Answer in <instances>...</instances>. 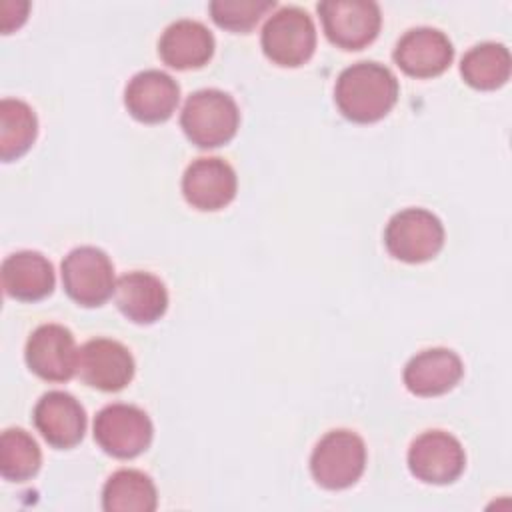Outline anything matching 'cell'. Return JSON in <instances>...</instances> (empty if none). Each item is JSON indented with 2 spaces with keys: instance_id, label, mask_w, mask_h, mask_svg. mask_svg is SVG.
<instances>
[{
  "instance_id": "obj_13",
  "label": "cell",
  "mask_w": 512,
  "mask_h": 512,
  "mask_svg": "<svg viewBox=\"0 0 512 512\" xmlns=\"http://www.w3.org/2000/svg\"><path fill=\"white\" fill-rule=\"evenodd\" d=\"M394 62L414 78H432L442 74L452 58L454 48L450 38L430 26H418L402 34L394 48Z\"/></svg>"
},
{
  "instance_id": "obj_24",
  "label": "cell",
  "mask_w": 512,
  "mask_h": 512,
  "mask_svg": "<svg viewBox=\"0 0 512 512\" xmlns=\"http://www.w3.org/2000/svg\"><path fill=\"white\" fill-rule=\"evenodd\" d=\"M274 6V0H212L208 10L220 28L232 32H248Z\"/></svg>"
},
{
  "instance_id": "obj_17",
  "label": "cell",
  "mask_w": 512,
  "mask_h": 512,
  "mask_svg": "<svg viewBox=\"0 0 512 512\" xmlns=\"http://www.w3.org/2000/svg\"><path fill=\"white\" fill-rule=\"evenodd\" d=\"M158 54L170 68H200L214 54V36L202 22L180 18L162 32L158 40Z\"/></svg>"
},
{
  "instance_id": "obj_23",
  "label": "cell",
  "mask_w": 512,
  "mask_h": 512,
  "mask_svg": "<svg viewBox=\"0 0 512 512\" xmlns=\"http://www.w3.org/2000/svg\"><path fill=\"white\" fill-rule=\"evenodd\" d=\"M42 464L36 440L22 428H8L0 436V474L12 482L30 480Z\"/></svg>"
},
{
  "instance_id": "obj_8",
  "label": "cell",
  "mask_w": 512,
  "mask_h": 512,
  "mask_svg": "<svg viewBox=\"0 0 512 512\" xmlns=\"http://www.w3.org/2000/svg\"><path fill=\"white\" fill-rule=\"evenodd\" d=\"M324 34L344 50H360L380 30V8L372 0H322L318 4Z\"/></svg>"
},
{
  "instance_id": "obj_7",
  "label": "cell",
  "mask_w": 512,
  "mask_h": 512,
  "mask_svg": "<svg viewBox=\"0 0 512 512\" xmlns=\"http://www.w3.org/2000/svg\"><path fill=\"white\" fill-rule=\"evenodd\" d=\"M152 422L148 414L124 402L104 406L94 418V440L114 458H134L152 442Z\"/></svg>"
},
{
  "instance_id": "obj_6",
  "label": "cell",
  "mask_w": 512,
  "mask_h": 512,
  "mask_svg": "<svg viewBox=\"0 0 512 512\" xmlns=\"http://www.w3.org/2000/svg\"><path fill=\"white\" fill-rule=\"evenodd\" d=\"M62 284L66 294L80 306H100L114 294V266L104 250L78 246L62 260Z\"/></svg>"
},
{
  "instance_id": "obj_18",
  "label": "cell",
  "mask_w": 512,
  "mask_h": 512,
  "mask_svg": "<svg viewBox=\"0 0 512 512\" xmlns=\"http://www.w3.org/2000/svg\"><path fill=\"white\" fill-rule=\"evenodd\" d=\"M114 300L118 310L136 324H152L168 308V292L162 280L142 270L122 274L116 280Z\"/></svg>"
},
{
  "instance_id": "obj_4",
  "label": "cell",
  "mask_w": 512,
  "mask_h": 512,
  "mask_svg": "<svg viewBox=\"0 0 512 512\" xmlns=\"http://www.w3.org/2000/svg\"><path fill=\"white\" fill-rule=\"evenodd\" d=\"M262 50L278 66H300L314 54L316 26L312 16L298 6L276 10L262 28Z\"/></svg>"
},
{
  "instance_id": "obj_3",
  "label": "cell",
  "mask_w": 512,
  "mask_h": 512,
  "mask_svg": "<svg viewBox=\"0 0 512 512\" xmlns=\"http://www.w3.org/2000/svg\"><path fill=\"white\" fill-rule=\"evenodd\" d=\"M366 466L364 440L352 430H330L312 450L310 472L328 490H342L358 482Z\"/></svg>"
},
{
  "instance_id": "obj_16",
  "label": "cell",
  "mask_w": 512,
  "mask_h": 512,
  "mask_svg": "<svg viewBox=\"0 0 512 512\" xmlns=\"http://www.w3.org/2000/svg\"><path fill=\"white\" fill-rule=\"evenodd\" d=\"M464 374L460 356L448 348L418 352L404 366V384L416 396H440L452 390Z\"/></svg>"
},
{
  "instance_id": "obj_2",
  "label": "cell",
  "mask_w": 512,
  "mask_h": 512,
  "mask_svg": "<svg viewBox=\"0 0 512 512\" xmlns=\"http://www.w3.org/2000/svg\"><path fill=\"white\" fill-rule=\"evenodd\" d=\"M240 112L234 98L218 88L192 92L182 108L180 126L198 148H218L238 130Z\"/></svg>"
},
{
  "instance_id": "obj_12",
  "label": "cell",
  "mask_w": 512,
  "mask_h": 512,
  "mask_svg": "<svg viewBox=\"0 0 512 512\" xmlns=\"http://www.w3.org/2000/svg\"><path fill=\"white\" fill-rule=\"evenodd\" d=\"M238 180L234 168L218 158H196L182 176V194L198 210L212 212L228 206L236 196Z\"/></svg>"
},
{
  "instance_id": "obj_19",
  "label": "cell",
  "mask_w": 512,
  "mask_h": 512,
  "mask_svg": "<svg viewBox=\"0 0 512 512\" xmlns=\"http://www.w3.org/2000/svg\"><path fill=\"white\" fill-rule=\"evenodd\" d=\"M0 274L4 292L22 302L42 300L54 288V268L36 250H18L6 256Z\"/></svg>"
},
{
  "instance_id": "obj_20",
  "label": "cell",
  "mask_w": 512,
  "mask_h": 512,
  "mask_svg": "<svg viewBox=\"0 0 512 512\" xmlns=\"http://www.w3.org/2000/svg\"><path fill=\"white\" fill-rule=\"evenodd\" d=\"M156 506V486L140 470H116L102 488V508L106 512H152Z\"/></svg>"
},
{
  "instance_id": "obj_14",
  "label": "cell",
  "mask_w": 512,
  "mask_h": 512,
  "mask_svg": "<svg viewBox=\"0 0 512 512\" xmlns=\"http://www.w3.org/2000/svg\"><path fill=\"white\" fill-rule=\"evenodd\" d=\"M32 420L42 438L54 448L76 446L86 432V412L68 392L50 390L34 406Z\"/></svg>"
},
{
  "instance_id": "obj_21",
  "label": "cell",
  "mask_w": 512,
  "mask_h": 512,
  "mask_svg": "<svg viewBox=\"0 0 512 512\" xmlns=\"http://www.w3.org/2000/svg\"><path fill=\"white\" fill-rule=\"evenodd\" d=\"M512 58L504 44L482 42L470 48L460 62L464 82L476 90H496L510 78Z\"/></svg>"
},
{
  "instance_id": "obj_9",
  "label": "cell",
  "mask_w": 512,
  "mask_h": 512,
  "mask_svg": "<svg viewBox=\"0 0 512 512\" xmlns=\"http://www.w3.org/2000/svg\"><path fill=\"white\" fill-rule=\"evenodd\" d=\"M466 454L460 440L444 430H426L408 450L410 472L426 484H450L464 472Z\"/></svg>"
},
{
  "instance_id": "obj_11",
  "label": "cell",
  "mask_w": 512,
  "mask_h": 512,
  "mask_svg": "<svg viewBox=\"0 0 512 512\" xmlns=\"http://www.w3.org/2000/svg\"><path fill=\"white\" fill-rule=\"evenodd\" d=\"M78 374L96 390L118 392L134 376V358L118 340L92 338L80 346Z\"/></svg>"
},
{
  "instance_id": "obj_10",
  "label": "cell",
  "mask_w": 512,
  "mask_h": 512,
  "mask_svg": "<svg viewBox=\"0 0 512 512\" xmlns=\"http://www.w3.org/2000/svg\"><path fill=\"white\" fill-rule=\"evenodd\" d=\"M78 352L72 332L62 324H42L26 340L28 368L48 382H66L78 372Z\"/></svg>"
},
{
  "instance_id": "obj_15",
  "label": "cell",
  "mask_w": 512,
  "mask_h": 512,
  "mask_svg": "<svg viewBox=\"0 0 512 512\" xmlns=\"http://www.w3.org/2000/svg\"><path fill=\"white\" fill-rule=\"evenodd\" d=\"M180 102L178 82L162 70H142L134 74L124 90L128 112L146 124L168 120Z\"/></svg>"
},
{
  "instance_id": "obj_1",
  "label": "cell",
  "mask_w": 512,
  "mask_h": 512,
  "mask_svg": "<svg viewBox=\"0 0 512 512\" xmlns=\"http://www.w3.org/2000/svg\"><path fill=\"white\" fill-rule=\"evenodd\" d=\"M398 100V80L384 64L362 60L344 68L334 86V102L344 118L370 124L384 118Z\"/></svg>"
},
{
  "instance_id": "obj_5",
  "label": "cell",
  "mask_w": 512,
  "mask_h": 512,
  "mask_svg": "<svg viewBox=\"0 0 512 512\" xmlns=\"http://www.w3.org/2000/svg\"><path fill=\"white\" fill-rule=\"evenodd\" d=\"M384 244L388 252L402 262H426L442 250L444 226L430 210L404 208L388 220Z\"/></svg>"
},
{
  "instance_id": "obj_22",
  "label": "cell",
  "mask_w": 512,
  "mask_h": 512,
  "mask_svg": "<svg viewBox=\"0 0 512 512\" xmlns=\"http://www.w3.org/2000/svg\"><path fill=\"white\" fill-rule=\"evenodd\" d=\"M38 120L34 110L18 98L0 102V158L4 162L20 158L34 144Z\"/></svg>"
},
{
  "instance_id": "obj_25",
  "label": "cell",
  "mask_w": 512,
  "mask_h": 512,
  "mask_svg": "<svg viewBox=\"0 0 512 512\" xmlns=\"http://www.w3.org/2000/svg\"><path fill=\"white\" fill-rule=\"evenodd\" d=\"M28 8L30 4L26 0H4L0 6V30L8 34L18 28L26 20Z\"/></svg>"
}]
</instances>
